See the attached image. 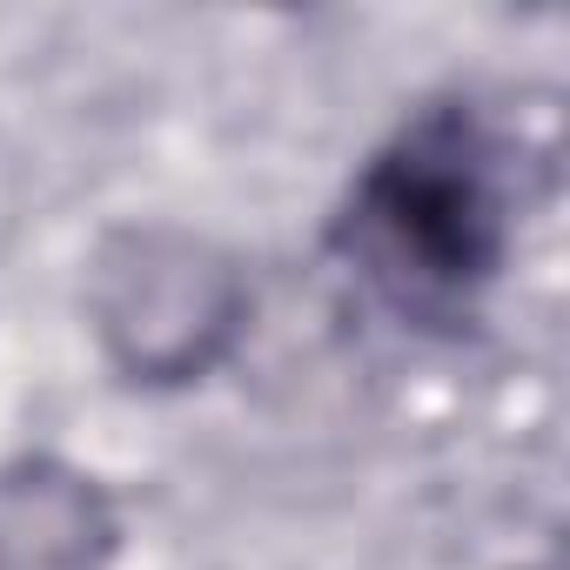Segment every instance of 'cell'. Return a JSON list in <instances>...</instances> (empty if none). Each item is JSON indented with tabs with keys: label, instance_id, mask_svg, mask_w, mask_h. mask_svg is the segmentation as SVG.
<instances>
[{
	"label": "cell",
	"instance_id": "1",
	"mask_svg": "<svg viewBox=\"0 0 570 570\" xmlns=\"http://www.w3.org/2000/svg\"><path fill=\"white\" fill-rule=\"evenodd\" d=\"M343 255L403 316L456 323L497 275L510 215L497 181V148L463 108L416 115L356 181L343 222Z\"/></svg>",
	"mask_w": 570,
	"mask_h": 570
},
{
	"label": "cell",
	"instance_id": "2",
	"mask_svg": "<svg viewBox=\"0 0 570 570\" xmlns=\"http://www.w3.org/2000/svg\"><path fill=\"white\" fill-rule=\"evenodd\" d=\"M101 336L115 356L148 383H181L215 363V350L235 336L242 282L228 262H215L202 242L181 235H128L101 262Z\"/></svg>",
	"mask_w": 570,
	"mask_h": 570
},
{
	"label": "cell",
	"instance_id": "3",
	"mask_svg": "<svg viewBox=\"0 0 570 570\" xmlns=\"http://www.w3.org/2000/svg\"><path fill=\"white\" fill-rule=\"evenodd\" d=\"M0 570H21V563H14V550H8V530H0Z\"/></svg>",
	"mask_w": 570,
	"mask_h": 570
}]
</instances>
